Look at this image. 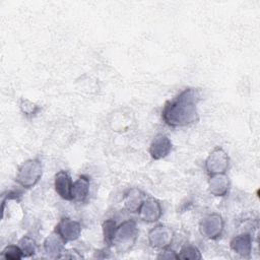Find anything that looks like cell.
I'll return each mask as SVG.
<instances>
[{"mask_svg": "<svg viewBox=\"0 0 260 260\" xmlns=\"http://www.w3.org/2000/svg\"><path fill=\"white\" fill-rule=\"evenodd\" d=\"M201 100L197 88L188 87L183 89L173 100L168 101L162 110L161 118L170 127H185L198 120L197 105Z\"/></svg>", "mask_w": 260, "mask_h": 260, "instance_id": "6da1fadb", "label": "cell"}, {"mask_svg": "<svg viewBox=\"0 0 260 260\" xmlns=\"http://www.w3.org/2000/svg\"><path fill=\"white\" fill-rule=\"evenodd\" d=\"M138 234L136 221L132 218L127 219L117 225L112 246H115L119 253H126L135 244Z\"/></svg>", "mask_w": 260, "mask_h": 260, "instance_id": "7a4b0ae2", "label": "cell"}, {"mask_svg": "<svg viewBox=\"0 0 260 260\" xmlns=\"http://www.w3.org/2000/svg\"><path fill=\"white\" fill-rule=\"evenodd\" d=\"M43 174L42 162L38 158L23 161L16 173L15 182L24 189H31L40 181Z\"/></svg>", "mask_w": 260, "mask_h": 260, "instance_id": "3957f363", "label": "cell"}, {"mask_svg": "<svg viewBox=\"0 0 260 260\" xmlns=\"http://www.w3.org/2000/svg\"><path fill=\"white\" fill-rule=\"evenodd\" d=\"M204 165L209 176L225 174L230 166V157L223 148L216 146L210 151Z\"/></svg>", "mask_w": 260, "mask_h": 260, "instance_id": "277c9868", "label": "cell"}, {"mask_svg": "<svg viewBox=\"0 0 260 260\" xmlns=\"http://www.w3.org/2000/svg\"><path fill=\"white\" fill-rule=\"evenodd\" d=\"M224 221L220 214L218 213H209L205 215L199 222V232L200 234L209 240L218 239L223 232Z\"/></svg>", "mask_w": 260, "mask_h": 260, "instance_id": "5b68a950", "label": "cell"}, {"mask_svg": "<svg viewBox=\"0 0 260 260\" xmlns=\"http://www.w3.org/2000/svg\"><path fill=\"white\" fill-rule=\"evenodd\" d=\"M147 240L152 248L164 250L172 245L174 240V232L167 225L157 224L148 232Z\"/></svg>", "mask_w": 260, "mask_h": 260, "instance_id": "8992f818", "label": "cell"}, {"mask_svg": "<svg viewBox=\"0 0 260 260\" xmlns=\"http://www.w3.org/2000/svg\"><path fill=\"white\" fill-rule=\"evenodd\" d=\"M55 232L66 242L76 241L81 234V224L69 217H63L57 223Z\"/></svg>", "mask_w": 260, "mask_h": 260, "instance_id": "52a82bcc", "label": "cell"}, {"mask_svg": "<svg viewBox=\"0 0 260 260\" xmlns=\"http://www.w3.org/2000/svg\"><path fill=\"white\" fill-rule=\"evenodd\" d=\"M161 214H162V209L159 201L152 197L146 198L138 211L139 218L149 223L157 221L160 218Z\"/></svg>", "mask_w": 260, "mask_h": 260, "instance_id": "ba28073f", "label": "cell"}, {"mask_svg": "<svg viewBox=\"0 0 260 260\" xmlns=\"http://www.w3.org/2000/svg\"><path fill=\"white\" fill-rule=\"evenodd\" d=\"M173 144L171 139L164 134H158L150 143L149 154L153 159L158 160L166 157L171 152Z\"/></svg>", "mask_w": 260, "mask_h": 260, "instance_id": "9c48e42d", "label": "cell"}, {"mask_svg": "<svg viewBox=\"0 0 260 260\" xmlns=\"http://www.w3.org/2000/svg\"><path fill=\"white\" fill-rule=\"evenodd\" d=\"M54 187L57 194L64 200L72 201L73 181L66 171H59L55 175Z\"/></svg>", "mask_w": 260, "mask_h": 260, "instance_id": "30bf717a", "label": "cell"}, {"mask_svg": "<svg viewBox=\"0 0 260 260\" xmlns=\"http://www.w3.org/2000/svg\"><path fill=\"white\" fill-rule=\"evenodd\" d=\"M231 188V182L225 174L212 175L208 181L209 192L216 197L225 196Z\"/></svg>", "mask_w": 260, "mask_h": 260, "instance_id": "8fae6325", "label": "cell"}, {"mask_svg": "<svg viewBox=\"0 0 260 260\" xmlns=\"http://www.w3.org/2000/svg\"><path fill=\"white\" fill-rule=\"evenodd\" d=\"M252 241L250 234H241L232 239L230 247L236 254L242 257H249L252 252Z\"/></svg>", "mask_w": 260, "mask_h": 260, "instance_id": "7c38bea8", "label": "cell"}, {"mask_svg": "<svg viewBox=\"0 0 260 260\" xmlns=\"http://www.w3.org/2000/svg\"><path fill=\"white\" fill-rule=\"evenodd\" d=\"M66 242L54 231L44 241V250L49 257L59 258L64 251Z\"/></svg>", "mask_w": 260, "mask_h": 260, "instance_id": "4fadbf2b", "label": "cell"}, {"mask_svg": "<svg viewBox=\"0 0 260 260\" xmlns=\"http://www.w3.org/2000/svg\"><path fill=\"white\" fill-rule=\"evenodd\" d=\"M146 195L138 188H131L124 194V205L129 212H138Z\"/></svg>", "mask_w": 260, "mask_h": 260, "instance_id": "5bb4252c", "label": "cell"}, {"mask_svg": "<svg viewBox=\"0 0 260 260\" xmlns=\"http://www.w3.org/2000/svg\"><path fill=\"white\" fill-rule=\"evenodd\" d=\"M89 193V179L86 176L81 175L72 187V200L77 202H83Z\"/></svg>", "mask_w": 260, "mask_h": 260, "instance_id": "9a60e30c", "label": "cell"}, {"mask_svg": "<svg viewBox=\"0 0 260 260\" xmlns=\"http://www.w3.org/2000/svg\"><path fill=\"white\" fill-rule=\"evenodd\" d=\"M178 258L183 260H197L201 259L202 255L196 246L187 244L181 248L180 252L178 253Z\"/></svg>", "mask_w": 260, "mask_h": 260, "instance_id": "2e32d148", "label": "cell"}, {"mask_svg": "<svg viewBox=\"0 0 260 260\" xmlns=\"http://www.w3.org/2000/svg\"><path fill=\"white\" fill-rule=\"evenodd\" d=\"M18 246L20 247V249L23 253V257H30L37 251L36 241L28 236L22 237L18 242Z\"/></svg>", "mask_w": 260, "mask_h": 260, "instance_id": "e0dca14e", "label": "cell"}, {"mask_svg": "<svg viewBox=\"0 0 260 260\" xmlns=\"http://www.w3.org/2000/svg\"><path fill=\"white\" fill-rule=\"evenodd\" d=\"M1 257L5 260H20L23 258V253L18 245H7L1 253Z\"/></svg>", "mask_w": 260, "mask_h": 260, "instance_id": "ac0fdd59", "label": "cell"}, {"mask_svg": "<svg viewBox=\"0 0 260 260\" xmlns=\"http://www.w3.org/2000/svg\"><path fill=\"white\" fill-rule=\"evenodd\" d=\"M117 224L115 220L113 219H107L103 223V234H104V240L108 246L113 245V240L115 237Z\"/></svg>", "mask_w": 260, "mask_h": 260, "instance_id": "d6986e66", "label": "cell"}, {"mask_svg": "<svg viewBox=\"0 0 260 260\" xmlns=\"http://www.w3.org/2000/svg\"><path fill=\"white\" fill-rule=\"evenodd\" d=\"M157 258L158 259H179L178 258V254L175 251L170 250L169 248L161 250V252L157 256Z\"/></svg>", "mask_w": 260, "mask_h": 260, "instance_id": "ffe728a7", "label": "cell"}, {"mask_svg": "<svg viewBox=\"0 0 260 260\" xmlns=\"http://www.w3.org/2000/svg\"><path fill=\"white\" fill-rule=\"evenodd\" d=\"M59 258H69V259H80L82 258V255L79 254L76 250H70V251H63L62 254L59 256Z\"/></svg>", "mask_w": 260, "mask_h": 260, "instance_id": "44dd1931", "label": "cell"}]
</instances>
